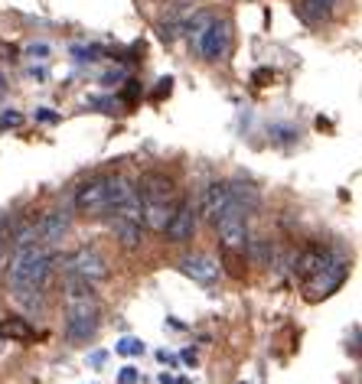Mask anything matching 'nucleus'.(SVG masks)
<instances>
[{
	"instance_id": "nucleus-27",
	"label": "nucleus",
	"mask_w": 362,
	"mask_h": 384,
	"mask_svg": "<svg viewBox=\"0 0 362 384\" xmlns=\"http://www.w3.org/2000/svg\"><path fill=\"white\" fill-rule=\"evenodd\" d=\"M183 362H186V365H196V352H183Z\"/></svg>"
},
{
	"instance_id": "nucleus-10",
	"label": "nucleus",
	"mask_w": 362,
	"mask_h": 384,
	"mask_svg": "<svg viewBox=\"0 0 362 384\" xmlns=\"http://www.w3.org/2000/svg\"><path fill=\"white\" fill-rule=\"evenodd\" d=\"M232 206V192H229V183H209L206 192H202V218L216 225V218Z\"/></svg>"
},
{
	"instance_id": "nucleus-4",
	"label": "nucleus",
	"mask_w": 362,
	"mask_h": 384,
	"mask_svg": "<svg viewBox=\"0 0 362 384\" xmlns=\"http://www.w3.org/2000/svg\"><path fill=\"white\" fill-rule=\"evenodd\" d=\"M346 273H349V261H346L343 251H333L326 254V261L320 264V271L307 280V297L310 300H320V297H330L333 290H340L346 280Z\"/></svg>"
},
{
	"instance_id": "nucleus-12",
	"label": "nucleus",
	"mask_w": 362,
	"mask_h": 384,
	"mask_svg": "<svg viewBox=\"0 0 362 384\" xmlns=\"http://www.w3.org/2000/svg\"><path fill=\"white\" fill-rule=\"evenodd\" d=\"M326 254H330V248H323V244H307V248H300V254H297V261H294V273L307 283L320 271V264L326 261Z\"/></svg>"
},
{
	"instance_id": "nucleus-7",
	"label": "nucleus",
	"mask_w": 362,
	"mask_h": 384,
	"mask_svg": "<svg viewBox=\"0 0 362 384\" xmlns=\"http://www.w3.org/2000/svg\"><path fill=\"white\" fill-rule=\"evenodd\" d=\"M66 267H69V277H78V280H88V283L105 280L108 277V264L95 248H78L66 261Z\"/></svg>"
},
{
	"instance_id": "nucleus-18",
	"label": "nucleus",
	"mask_w": 362,
	"mask_h": 384,
	"mask_svg": "<svg viewBox=\"0 0 362 384\" xmlns=\"http://www.w3.org/2000/svg\"><path fill=\"white\" fill-rule=\"evenodd\" d=\"M271 137H274V141H281V143H287V141H297L300 134H297L294 127H284V124H274V127H271Z\"/></svg>"
},
{
	"instance_id": "nucleus-23",
	"label": "nucleus",
	"mask_w": 362,
	"mask_h": 384,
	"mask_svg": "<svg viewBox=\"0 0 362 384\" xmlns=\"http://www.w3.org/2000/svg\"><path fill=\"white\" fill-rule=\"evenodd\" d=\"M160 88H157V92H153V98H163V94H170V88H173V78H160Z\"/></svg>"
},
{
	"instance_id": "nucleus-28",
	"label": "nucleus",
	"mask_w": 362,
	"mask_h": 384,
	"mask_svg": "<svg viewBox=\"0 0 362 384\" xmlns=\"http://www.w3.org/2000/svg\"><path fill=\"white\" fill-rule=\"evenodd\" d=\"M320 3H326V7H336V3H340V0H320Z\"/></svg>"
},
{
	"instance_id": "nucleus-25",
	"label": "nucleus",
	"mask_w": 362,
	"mask_h": 384,
	"mask_svg": "<svg viewBox=\"0 0 362 384\" xmlns=\"http://www.w3.org/2000/svg\"><path fill=\"white\" fill-rule=\"evenodd\" d=\"M29 56H49V46H29Z\"/></svg>"
},
{
	"instance_id": "nucleus-6",
	"label": "nucleus",
	"mask_w": 362,
	"mask_h": 384,
	"mask_svg": "<svg viewBox=\"0 0 362 384\" xmlns=\"http://www.w3.org/2000/svg\"><path fill=\"white\" fill-rule=\"evenodd\" d=\"M72 202H76V208L82 212V215H98V212H108V176L85 179V183L76 189Z\"/></svg>"
},
{
	"instance_id": "nucleus-15",
	"label": "nucleus",
	"mask_w": 362,
	"mask_h": 384,
	"mask_svg": "<svg viewBox=\"0 0 362 384\" xmlns=\"http://www.w3.org/2000/svg\"><path fill=\"white\" fill-rule=\"evenodd\" d=\"M300 13H304L307 20H326L333 13V7H326L320 0H300Z\"/></svg>"
},
{
	"instance_id": "nucleus-9",
	"label": "nucleus",
	"mask_w": 362,
	"mask_h": 384,
	"mask_svg": "<svg viewBox=\"0 0 362 384\" xmlns=\"http://www.w3.org/2000/svg\"><path fill=\"white\" fill-rule=\"evenodd\" d=\"M225 49H229V23H225V20H212L209 27L200 33V52H202V59L219 62V59L225 56Z\"/></svg>"
},
{
	"instance_id": "nucleus-26",
	"label": "nucleus",
	"mask_w": 362,
	"mask_h": 384,
	"mask_svg": "<svg viewBox=\"0 0 362 384\" xmlns=\"http://www.w3.org/2000/svg\"><path fill=\"white\" fill-rule=\"evenodd\" d=\"M102 82H105V85H111V82H121V72H108V76L102 78Z\"/></svg>"
},
{
	"instance_id": "nucleus-17",
	"label": "nucleus",
	"mask_w": 362,
	"mask_h": 384,
	"mask_svg": "<svg viewBox=\"0 0 362 384\" xmlns=\"http://www.w3.org/2000/svg\"><path fill=\"white\" fill-rule=\"evenodd\" d=\"M115 352H118V355H141L144 342H141V339H121V342L115 346Z\"/></svg>"
},
{
	"instance_id": "nucleus-2",
	"label": "nucleus",
	"mask_w": 362,
	"mask_h": 384,
	"mask_svg": "<svg viewBox=\"0 0 362 384\" xmlns=\"http://www.w3.org/2000/svg\"><path fill=\"white\" fill-rule=\"evenodd\" d=\"M141 208H144V225L151 232H163L170 222L173 208H176V186L170 176L163 173H144L141 176Z\"/></svg>"
},
{
	"instance_id": "nucleus-5",
	"label": "nucleus",
	"mask_w": 362,
	"mask_h": 384,
	"mask_svg": "<svg viewBox=\"0 0 362 384\" xmlns=\"http://www.w3.org/2000/svg\"><path fill=\"white\" fill-rule=\"evenodd\" d=\"M245 208H239L235 202H232L225 212H222L219 218H216V228H219V238L222 244H225V251L229 254H239L245 251L248 244V225H245Z\"/></svg>"
},
{
	"instance_id": "nucleus-16",
	"label": "nucleus",
	"mask_w": 362,
	"mask_h": 384,
	"mask_svg": "<svg viewBox=\"0 0 362 384\" xmlns=\"http://www.w3.org/2000/svg\"><path fill=\"white\" fill-rule=\"evenodd\" d=\"M0 336H17V339H33V329L23 322V319H10V322H0Z\"/></svg>"
},
{
	"instance_id": "nucleus-11",
	"label": "nucleus",
	"mask_w": 362,
	"mask_h": 384,
	"mask_svg": "<svg viewBox=\"0 0 362 384\" xmlns=\"http://www.w3.org/2000/svg\"><path fill=\"white\" fill-rule=\"evenodd\" d=\"M180 271L186 273V277H193V280H200V283H212L219 277V264L212 261L209 254H186L180 261Z\"/></svg>"
},
{
	"instance_id": "nucleus-24",
	"label": "nucleus",
	"mask_w": 362,
	"mask_h": 384,
	"mask_svg": "<svg viewBox=\"0 0 362 384\" xmlns=\"http://www.w3.org/2000/svg\"><path fill=\"white\" fill-rule=\"evenodd\" d=\"M39 121H46V124H53V121H56V114L49 111V108H39Z\"/></svg>"
},
{
	"instance_id": "nucleus-1",
	"label": "nucleus",
	"mask_w": 362,
	"mask_h": 384,
	"mask_svg": "<svg viewBox=\"0 0 362 384\" xmlns=\"http://www.w3.org/2000/svg\"><path fill=\"white\" fill-rule=\"evenodd\" d=\"M102 326V306L95 300V290L88 280L69 277L66 283V336L72 342H88L95 339Z\"/></svg>"
},
{
	"instance_id": "nucleus-3",
	"label": "nucleus",
	"mask_w": 362,
	"mask_h": 384,
	"mask_svg": "<svg viewBox=\"0 0 362 384\" xmlns=\"http://www.w3.org/2000/svg\"><path fill=\"white\" fill-rule=\"evenodd\" d=\"M49 267H53V257H49V248L43 241L20 244L13 261H10V283H13V290H39L49 277Z\"/></svg>"
},
{
	"instance_id": "nucleus-22",
	"label": "nucleus",
	"mask_w": 362,
	"mask_h": 384,
	"mask_svg": "<svg viewBox=\"0 0 362 384\" xmlns=\"http://www.w3.org/2000/svg\"><path fill=\"white\" fill-rule=\"evenodd\" d=\"M137 378H141V375H137V368L127 365V368H121V375H118V384H137Z\"/></svg>"
},
{
	"instance_id": "nucleus-19",
	"label": "nucleus",
	"mask_w": 362,
	"mask_h": 384,
	"mask_svg": "<svg viewBox=\"0 0 362 384\" xmlns=\"http://www.w3.org/2000/svg\"><path fill=\"white\" fill-rule=\"evenodd\" d=\"M20 124H23V114L13 111V108L0 114V131H10V127H20Z\"/></svg>"
},
{
	"instance_id": "nucleus-20",
	"label": "nucleus",
	"mask_w": 362,
	"mask_h": 384,
	"mask_svg": "<svg viewBox=\"0 0 362 384\" xmlns=\"http://www.w3.org/2000/svg\"><path fill=\"white\" fill-rule=\"evenodd\" d=\"M251 82H255L258 88H265V85L274 82V72H271V69H255V72H251Z\"/></svg>"
},
{
	"instance_id": "nucleus-8",
	"label": "nucleus",
	"mask_w": 362,
	"mask_h": 384,
	"mask_svg": "<svg viewBox=\"0 0 362 384\" xmlns=\"http://www.w3.org/2000/svg\"><path fill=\"white\" fill-rule=\"evenodd\" d=\"M163 234H167L173 244L193 241V234H196V206H193V199H180V202H176Z\"/></svg>"
},
{
	"instance_id": "nucleus-14",
	"label": "nucleus",
	"mask_w": 362,
	"mask_h": 384,
	"mask_svg": "<svg viewBox=\"0 0 362 384\" xmlns=\"http://www.w3.org/2000/svg\"><path fill=\"white\" fill-rule=\"evenodd\" d=\"M111 228H115V234L121 238L124 248H137V244H141V222H131V218L115 215Z\"/></svg>"
},
{
	"instance_id": "nucleus-21",
	"label": "nucleus",
	"mask_w": 362,
	"mask_h": 384,
	"mask_svg": "<svg viewBox=\"0 0 362 384\" xmlns=\"http://www.w3.org/2000/svg\"><path fill=\"white\" fill-rule=\"evenodd\" d=\"M121 98H124V104L137 101V98H141V82H127V88L121 92Z\"/></svg>"
},
{
	"instance_id": "nucleus-13",
	"label": "nucleus",
	"mask_w": 362,
	"mask_h": 384,
	"mask_svg": "<svg viewBox=\"0 0 362 384\" xmlns=\"http://www.w3.org/2000/svg\"><path fill=\"white\" fill-rule=\"evenodd\" d=\"M36 232H39V238H43V244H56V241H62V234L69 232V212H46L43 215V222L36 225Z\"/></svg>"
}]
</instances>
